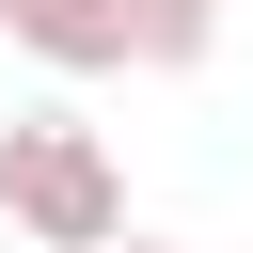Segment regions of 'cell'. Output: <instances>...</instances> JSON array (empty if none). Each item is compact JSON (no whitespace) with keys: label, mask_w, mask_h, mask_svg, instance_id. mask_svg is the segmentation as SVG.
<instances>
[{"label":"cell","mask_w":253,"mask_h":253,"mask_svg":"<svg viewBox=\"0 0 253 253\" xmlns=\"http://www.w3.org/2000/svg\"><path fill=\"white\" fill-rule=\"evenodd\" d=\"M0 32L47 79H126V0H0Z\"/></svg>","instance_id":"7a4b0ae2"},{"label":"cell","mask_w":253,"mask_h":253,"mask_svg":"<svg viewBox=\"0 0 253 253\" xmlns=\"http://www.w3.org/2000/svg\"><path fill=\"white\" fill-rule=\"evenodd\" d=\"M206 47H221V0H126V63L142 79H190Z\"/></svg>","instance_id":"3957f363"},{"label":"cell","mask_w":253,"mask_h":253,"mask_svg":"<svg viewBox=\"0 0 253 253\" xmlns=\"http://www.w3.org/2000/svg\"><path fill=\"white\" fill-rule=\"evenodd\" d=\"M111 253H174V237H142V221H126V237H111Z\"/></svg>","instance_id":"277c9868"},{"label":"cell","mask_w":253,"mask_h":253,"mask_svg":"<svg viewBox=\"0 0 253 253\" xmlns=\"http://www.w3.org/2000/svg\"><path fill=\"white\" fill-rule=\"evenodd\" d=\"M0 221H16L32 253H111V237H126L111 142H95L79 111H16V126H0Z\"/></svg>","instance_id":"6da1fadb"}]
</instances>
